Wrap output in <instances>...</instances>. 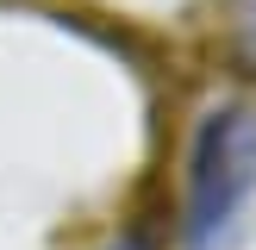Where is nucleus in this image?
I'll return each instance as SVG.
<instances>
[{"label":"nucleus","instance_id":"f257e3e1","mask_svg":"<svg viewBox=\"0 0 256 250\" xmlns=\"http://www.w3.org/2000/svg\"><path fill=\"white\" fill-rule=\"evenodd\" d=\"M256 188V112L219 106L200 119L188 150V250H212Z\"/></svg>","mask_w":256,"mask_h":250},{"label":"nucleus","instance_id":"f03ea898","mask_svg":"<svg viewBox=\"0 0 256 250\" xmlns=\"http://www.w3.org/2000/svg\"><path fill=\"white\" fill-rule=\"evenodd\" d=\"M225 56L238 75H256V0H225Z\"/></svg>","mask_w":256,"mask_h":250}]
</instances>
